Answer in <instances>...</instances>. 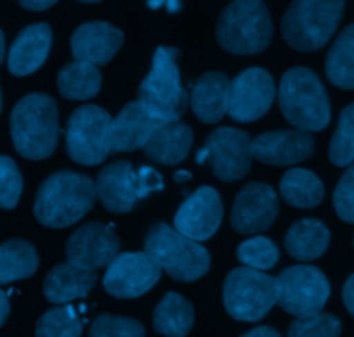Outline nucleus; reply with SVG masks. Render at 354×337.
<instances>
[{
    "instance_id": "30",
    "label": "nucleus",
    "mask_w": 354,
    "mask_h": 337,
    "mask_svg": "<svg viewBox=\"0 0 354 337\" xmlns=\"http://www.w3.org/2000/svg\"><path fill=\"white\" fill-rule=\"evenodd\" d=\"M325 73L339 89L354 90V24L335 38L325 61Z\"/></svg>"
},
{
    "instance_id": "43",
    "label": "nucleus",
    "mask_w": 354,
    "mask_h": 337,
    "mask_svg": "<svg viewBox=\"0 0 354 337\" xmlns=\"http://www.w3.org/2000/svg\"><path fill=\"white\" fill-rule=\"evenodd\" d=\"M192 179V173L187 172V170H180V172H176L175 175H173V180H175L176 183L180 182H187V180Z\"/></svg>"
},
{
    "instance_id": "24",
    "label": "nucleus",
    "mask_w": 354,
    "mask_h": 337,
    "mask_svg": "<svg viewBox=\"0 0 354 337\" xmlns=\"http://www.w3.org/2000/svg\"><path fill=\"white\" fill-rule=\"evenodd\" d=\"M192 142L194 134L189 125L180 120L168 121L145 144L144 154L154 163L175 166L189 156Z\"/></svg>"
},
{
    "instance_id": "3",
    "label": "nucleus",
    "mask_w": 354,
    "mask_h": 337,
    "mask_svg": "<svg viewBox=\"0 0 354 337\" xmlns=\"http://www.w3.org/2000/svg\"><path fill=\"white\" fill-rule=\"evenodd\" d=\"M277 95L282 114L296 130L310 134L324 130L330 123V99L311 69L297 66L283 73Z\"/></svg>"
},
{
    "instance_id": "7",
    "label": "nucleus",
    "mask_w": 354,
    "mask_h": 337,
    "mask_svg": "<svg viewBox=\"0 0 354 337\" xmlns=\"http://www.w3.org/2000/svg\"><path fill=\"white\" fill-rule=\"evenodd\" d=\"M178 57L180 51L175 47L156 48L151 71L138 86V100L166 121L180 120L190 100L180 83Z\"/></svg>"
},
{
    "instance_id": "44",
    "label": "nucleus",
    "mask_w": 354,
    "mask_h": 337,
    "mask_svg": "<svg viewBox=\"0 0 354 337\" xmlns=\"http://www.w3.org/2000/svg\"><path fill=\"white\" fill-rule=\"evenodd\" d=\"M197 165H203L204 161H209V152H207V149H201L199 152H197V158H196Z\"/></svg>"
},
{
    "instance_id": "22",
    "label": "nucleus",
    "mask_w": 354,
    "mask_h": 337,
    "mask_svg": "<svg viewBox=\"0 0 354 337\" xmlns=\"http://www.w3.org/2000/svg\"><path fill=\"white\" fill-rule=\"evenodd\" d=\"M232 82L220 71H209L201 76L192 89L190 104L196 116L203 123H218L230 106Z\"/></svg>"
},
{
    "instance_id": "23",
    "label": "nucleus",
    "mask_w": 354,
    "mask_h": 337,
    "mask_svg": "<svg viewBox=\"0 0 354 337\" xmlns=\"http://www.w3.org/2000/svg\"><path fill=\"white\" fill-rule=\"evenodd\" d=\"M97 282V273L80 268L73 263H59L47 273L44 294L50 303L69 304L75 300L86 298Z\"/></svg>"
},
{
    "instance_id": "25",
    "label": "nucleus",
    "mask_w": 354,
    "mask_h": 337,
    "mask_svg": "<svg viewBox=\"0 0 354 337\" xmlns=\"http://www.w3.org/2000/svg\"><path fill=\"white\" fill-rule=\"evenodd\" d=\"M330 244V230L317 218H303L292 224L283 239L287 253L299 262H313L325 255Z\"/></svg>"
},
{
    "instance_id": "32",
    "label": "nucleus",
    "mask_w": 354,
    "mask_h": 337,
    "mask_svg": "<svg viewBox=\"0 0 354 337\" xmlns=\"http://www.w3.org/2000/svg\"><path fill=\"white\" fill-rule=\"evenodd\" d=\"M328 158L341 168L354 165V102L346 106L339 116L337 128L330 140Z\"/></svg>"
},
{
    "instance_id": "39",
    "label": "nucleus",
    "mask_w": 354,
    "mask_h": 337,
    "mask_svg": "<svg viewBox=\"0 0 354 337\" xmlns=\"http://www.w3.org/2000/svg\"><path fill=\"white\" fill-rule=\"evenodd\" d=\"M342 300H344V304L349 313L354 317V273L346 280L344 289H342Z\"/></svg>"
},
{
    "instance_id": "37",
    "label": "nucleus",
    "mask_w": 354,
    "mask_h": 337,
    "mask_svg": "<svg viewBox=\"0 0 354 337\" xmlns=\"http://www.w3.org/2000/svg\"><path fill=\"white\" fill-rule=\"evenodd\" d=\"M334 208L339 218L348 224H354V165L339 180L334 190Z\"/></svg>"
},
{
    "instance_id": "16",
    "label": "nucleus",
    "mask_w": 354,
    "mask_h": 337,
    "mask_svg": "<svg viewBox=\"0 0 354 337\" xmlns=\"http://www.w3.org/2000/svg\"><path fill=\"white\" fill-rule=\"evenodd\" d=\"M68 262L97 272L107 268L120 256V239L99 221L82 225L66 242Z\"/></svg>"
},
{
    "instance_id": "48",
    "label": "nucleus",
    "mask_w": 354,
    "mask_h": 337,
    "mask_svg": "<svg viewBox=\"0 0 354 337\" xmlns=\"http://www.w3.org/2000/svg\"><path fill=\"white\" fill-rule=\"evenodd\" d=\"M0 111H2V90H0Z\"/></svg>"
},
{
    "instance_id": "1",
    "label": "nucleus",
    "mask_w": 354,
    "mask_h": 337,
    "mask_svg": "<svg viewBox=\"0 0 354 337\" xmlns=\"http://www.w3.org/2000/svg\"><path fill=\"white\" fill-rule=\"evenodd\" d=\"M95 199V182L90 176L61 170L40 183L33 213L44 227L66 228L82 220L92 210Z\"/></svg>"
},
{
    "instance_id": "13",
    "label": "nucleus",
    "mask_w": 354,
    "mask_h": 337,
    "mask_svg": "<svg viewBox=\"0 0 354 337\" xmlns=\"http://www.w3.org/2000/svg\"><path fill=\"white\" fill-rule=\"evenodd\" d=\"M272 75L263 68H249L232 82L228 116L239 123H251L268 113L277 95Z\"/></svg>"
},
{
    "instance_id": "27",
    "label": "nucleus",
    "mask_w": 354,
    "mask_h": 337,
    "mask_svg": "<svg viewBox=\"0 0 354 337\" xmlns=\"http://www.w3.org/2000/svg\"><path fill=\"white\" fill-rule=\"evenodd\" d=\"M102 75L99 68L88 62L73 61L61 68L57 75L59 93L71 100L92 99L99 93Z\"/></svg>"
},
{
    "instance_id": "10",
    "label": "nucleus",
    "mask_w": 354,
    "mask_h": 337,
    "mask_svg": "<svg viewBox=\"0 0 354 337\" xmlns=\"http://www.w3.org/2000/svg\"><path fill=\"white\" fill-rule=\"evenodd\" d=\"M111 121L99 106H82L73 111L66 128V152L78 165L95 166L106 161Z\"/></svg>"
},
{
    "instance_id": "26",
    "label": "nucleus",
    "mask_w": 354,
    "mask_h": 337,
    "mask_svg": "<svg viewBox=\"0 0 354 337\" xmlns=\"http://www.w3.org/2000/svg\"><path fill=\"white\" fill-rule=\"evenodd\" d=\"M154 331L166 337H185L194 325V307L176 293H168L154 310Z\"/></svg>"
},
{
    "instance_id": "8",
    "label": "nucleus",
    "mask_w": 354,
    "mask_h": 337,
    "mask_svg": "<svg viewBox=\"0 0 354 337\" xmlns=\"http://www.w3.org/2000/svg\"><path fill=\"white\" fill-rule=\"evenodd\" d=\"M277 303V280L259 270L239 266L223 282V304L241 322H259Z\"/></svg>"
},
{
    "instance_id": "17",
    "label": "nucleus",
    "mask_w": 354,
    "mask_h": 337,
    "mask_svg": "<svg viewBox=\"0 0 354 337\" xmlns=\"http://www.w3.org/2000/svg\"><path fill=\"white\" fill-rule=\"evenodd\" d=\"M279 215V199L275 190L261 182L242 187L232 208V227L239 234H258L272 227Z\"/></svg>"
},
{
    "instance_id": "12",
    "label": "nucleus",
    "mask_w": 354,
    "mask_h": 337,
    "mask_svg": "<svg viewBox=\"0 0 354 337\" xmlns=\"http://www.w3.org/2000/svg\"><path fill=\"white\" fill-rule=\"evenodd\" d=\"M161 272L145 253H123L107 266L104 289L118 300H135L159 282Z\"/></svg>"
},
{
    "instance_id": "34",
    "label": "nucleus",
    "mask_w": 354,
    "mask_h": 337,
    "mask_svg": "<svg viewBox=\"0 0 354 337\" xmlns=\"http://www.w3.org/2000/svg\"><path fill=\"white\" fill-rule=\"evenodd\" d=\"M342 324L335 315L317 313L296 318L289 325L287 337H341Z\"/></svg>"
},
{
    "instance_id": "18",
    "label": "nucleus",
    "mask_w": 354,
    "mask_h": 337,
    "mask_svg": "<svg viewBox=\"0 0 354 337\" xmlns=\"http://www.w3.org/2000/svg\"><path fill=\"white\" fill-rule=\"evenodd\" d=\"M315 152L313 135L301 130L266 131L252 138V156L272 166H289L311 158Z\"/></svg>"
},
{
    "instance_id": "46",
    "label": "nucleus",
    "mask_w": 354,
    "mask_h": 337,
    "mask_svg": "<svg viewBox=\"0 0 354 337\" xmlns=\"http://www.w3.org/2000/svg\"><path fill=\"white\" fill-rule=\"evenodd\" d=\"M165 6L168 7V12H178L180 7H182V3L180 2H165Z\"/></svg>"
},
{
    "instance_id": "20",
    "label": "nucleus",
    "mask_w": 354,
    "mask_h": 337,
    "mask_svg": "<svg viewBox=\"0 0 354 337\" xmlns=\"http://www.w3.org/2000/svg\"><path fill=\"white\" fill-rule=\"evenodd\" d=\"M97 197L111 213H128L138 201L137 173L130 161L107 165L95 180Z\"/></svg>"
},
{
    "instance_id": "4",
    "label": "nucleus",
    "mask_w": 354,
    "mask_h": 337,
    "mask_svg": "<svg viewBox=\"0 0 354 337\" xmlns=\"http://www.w3.org/2000/svg\"><path fill=\"white\" fill-rule=\"evenodd\" d=\"M144 253L178 282L199 280L211 266V255L204 246L162 221H156L147 230Z\"/></svg>"
},
{
    "instance_id": "47",
    "label": "nucleus",
    "mask_w": 354,
    "mask_h": 337,
    "mask_svg": "<svg viewBox=\"0 0 354 337\" xmlns=\"http://www.w3.org/2000/svg\"><path fill=\"white\" fill-rule=\"evenodd\" d=\"M147 6L151 7V9H158V7L165 6V2H161V0H159V2H147Z\"/></svg>"
},
{
    "instance_id": "41",
    "label": "nucleus",
    "mask_w": 354,
    "mask_h": 337,
    "mask_svg": "<svg viewBox=\"0 0 354 337\" xmlns=\"http://www.w3.org/2000/svg\"><path fill=\"white\" fill-rule=\"evenodd\" d=\"M241 337H280L279 331H275L273 327H268V325H261V327H254L252 331L245 332Z\"/></svg>"
},
{
    "instance_id": "9",
    "label": "nucleus",
    "mask_w": 354,
    "mask_h": 337,
    "mask_svg": "<svg viewBox=\"0 0 354 337\" xmlns=\"http://www.w3.org/2000/svg\"><path fill=\"white\" fill-rule=\"evenodd\" d=\"M275 280L277 303L297 318L322 313L330 298V282L317 266H289Z\"/></svg>"
},
{
    "instance_id": "21",
    "label": "nucleus",
    "mask_w": 354,
    "mask_h": 337,
    "mask_svg": "<svg viewBox=\"0 0 354 337\" xmlns=\"http://www.w3.org/2000/svg\"><path fill=\"white\" fill-rule=\"evenodd\" d=\"M52 47V30L47 23L23 28L12 42L7 66L14 76H28L37 71L47 59Z\"/></svg>"
},
{
    "instance_id": "33",
    "label": "nucleus",
    "mask_w": 354,
    "mask_h": 337,
    "mask_svg": "<svg viewBox=\"0 0 354 337\" xmlns=\"http://www.w3.org/2000/svg\"><path fill=\"white\" fill-rule=\"evenodd\" d=\"M279 256L280 253L275 242L263 235L248 239L237 249L239 262L248 268L259 270V272L272 270L279 262Z\"/></svg>"
},
{
    "instance_id": "19",
    "label": "nucleus",
    "mask_w": 354,
    "mask_h": 337,
    "mask_svg": "<svg viewBox=\"0 0 354 337\" xmlns=\"http://www.w3.org/2000/svg\"><path fill=\"white\" fill-rule=\"evenodd\" d=\"M123 42L124 35L120 28L93 21L76 28L71 37V54L75 61L104 66L116 55Z\"/></svg>"
},
{
    "instance_id": "38",
    "label": "nucleus",
    "mask_w": 354,
    "mask_h": 337,
    "mask_svg": "<svg viewBox=\"0 0 354 337\" xmlns=\"http://www.w3.org/2000/svg\"><path fill=\"white\" fill-rule=\"evenodd\" d=\"M161 190H165V180H162L161 173L152 168V166H140L137 170L138 201L145 199L152 192H161Z\"/></svg>"
},
{
    "instance_id": "11",
    "label": "nucleus",
    "mask_w": 354,
    "mask_h": 337,
    "mask_svg": "<svg viewBox=\"0 0 354 337\" xmlns=\"http://www.w3.org/2000/svg\"><path fill=\"white\" fill-rule=\"evenodd\" d=\"M204 149L209 152V165L214 176L223 182H237L244 179L254 159L251 137L239 128H216L206 138Z\"/></svg>"
},
{
    "instance_id": "45",
    "label": "nucleus",
    "mask_w": 354,
    "mask_h": 337,
    "mask_svg": "<svg viewBox=\"0 0 354 337\" xmlns=\"http://www.w3.org/2000/svg\"><path fill=\"white\" fill-rule=\"evenodd\" d=\"M3 57H6V38H3V31L0 30V66H2Z\"/></svg>"
},
{
    "instance_id": "6",
    "label": "nucleus",
    "mask_w": 354,
    "mask_h": 337,
    "mask_svg": "<svg viewBox=\"0 0 354 337\" xmlns=\"http://www.w3.org/2000/svg\"><path fill=\"white\" fill-rule=\"evenodd\" d=\"M342 16L341 0H297L283 14L280 30L283 40L296 51H318L330 40Z\"/></svg>"
},
{
    "instance_id": "35",
    "label": "nucleus",
    "mask_w": 354,
    "mask_h": 337,
    "mask_svg": "<svg viewBox=\"0 0 354 337\" xmlns=\"http://www.w3.org/2000/svg\"><path fill=\"white\" fill-rule=\"evenodd\" d=\"M90 337H145L140 322L120 315H99L88 331Z\"/></svg>"
},
{
    "instance_id": "36",
    "label": "nucleus",
    "mask_w": 354,
    "mask_h": 337,
    "mask_svg": "<svg viewBox=\"0 0 354 337\" xmlns=\"http://www.w3.org/2000/svg\"><path fill=\"white\" fill-rule=\"evenodd\" d=\"M23 192V176L9 156L0 154V208L14 210Z\"/></svg>"
},
{
    "instance_id": "42",
    "label": "nucleus",
    "mask_w": 354,
    "mask_h": 337,
    "mask_svg": "<svg viewBox=\"0 0 354 337\" xmlns=\"http://www.w3.org/2000/svg\"><path fill=\"white\" fill-rule=\"evenodd\" d=\"M9 311H10L9 298H7V294L0 289V327L6 324L7 317H9Z\"/></svg>"
},
{
    "instance_id": "31",
    "label": "nucleus",
    "mask_w": 354,
    "mask_h": 337,
    "mask_svg": "<svg viewBox=\"0 0 354 337\" xmlns=\"http://www.w3.org/2000/svg\"><path fill=\"white\" fill-rule=\"evenodd\" d=\"M83 324L73 304L52 308L37 322L35 337H80Z\"/></svg>"
},
{
    "instance_id": "29",
    "label": "nucleus",
    "mask_w": 354,
    "mask_h": 337,
    "mask_svg": "<svg viewBox=\"0 0 354 337\" xmlns=\"http://www.w3.org/2000/svg\"><path fill=\"white\" fill-rule=\"evenodd\" d=\"M38 268L37 249L23 239L0 244V286L30 279Z\"/></svg>"
},
{
    "instance_id": "28",
    "label": "nucleus",
    "mask_w": 354,
    "mask_h": 337,
    "mask_svg": "<svg viewBox=\"0 0 354 337\" xmlns=\"http://www.w3.org/2000/svg\"><path fill=\"white\" fill-rule=\"evenodd\" d=\"M280 194L283 201L294 208L310 210L324 201V182L313 172L304 168H294L283 175L280 182Z\"/></svg>"
},
{
    "instance_id": "14",
    "label": "nucleus",
    "mask_w": 354,
    "mask_h": 337,
    "mask_svg": "<svg viewBox=\"0 0 354 337\" xmlns=\"http://www.w3.org/2000/svg\"><path fill=\"white\" fill-rule=\"evenodd\" d=\"M168 121L158 116L140 100L128 102L123 109L113 118L107 135V152H131L135 149H144L152 135Z\"/></svg>"
},
{
    "instance_id": "2",
    "label": "nucleus",
    "mask_w": 354,
    "mask_h": 337,
    "mask_svg": "<svg viewBox=\"0 0 354 337\" xmlns=\"http://www.w3.org/2000/svg\"><path fill=\"white\" fill-rule=\"evenodd\" d=\"M10 137L23 158L47 159L55 151L59 138V113L54 99L40 92L19 99L10 113Z\"/></svg>"
},
{
    "instance_id": "15",
    "label": "nucleus",
    "mask_w": 354,
    "mask_h": 337,
    "mask_svg": "<svg viewBox=\"0 0 354 337\" xmlns=\"http://www.w3.org/2000/svg\"><path fill=\"white\" fill-rule=\"evenodd\" d=\"M223 220V204L216 189L203 185L190 194L175 215V230L192 241H207Z\"/></svg>"
},
{
    "instance_id": "5",
    "label": "nucleus",
    "mask_w": 354,
    "mask_h": 337,
    "mask_svg": "<svg viewBox=\"0 0 354 337\" xmlns=\"http://www.w3.org/2000/svg\"><path fill=\"white\" fill-rule=\"evenodd\" d=\"M273 38L272 16L259 0H239L216 21V40L230 54H259Z\"/></svg>"
},
{
    "instance_id": "40",
    "label": "nucleus",
    "mask_w": 354,
    "mask_h": 337,
    "mask_svg": "<svg viewBox=\"0 0 354 337\" xmlns=\"http://www.w3.org/2000/svg\"><path fill=\"white\" fill-rule=\"evenodd\" d=\"M19 6L26 10H35V12H41V10L50 9L55 6L54 0H21Z\"/></svg>"
}]
</instances>
